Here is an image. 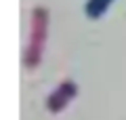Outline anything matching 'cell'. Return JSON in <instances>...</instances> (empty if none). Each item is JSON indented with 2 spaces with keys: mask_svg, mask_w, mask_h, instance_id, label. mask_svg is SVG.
I'll use <instances>...</instances> for the list:
<instances>
[{
  "mask_svg": "<svg viewBox=\"0 0 126 120\" xmlns=\"http://www.w3.org/2000/svg\"><path fill=\"white\" fill-rule=\"evenodd\" d=\"M46 38V13L44 11H34L32 15V32H30V44L25 51V63L30 67L40 63L42 46Z\"/></svg>",
  "mask_w": 126,
  "mask_h": 120,
  "instance_id": "1",
  "label": "cell"
},
{
  "mask_svg": "<svg viewBox=\"0 0 126 120\" xmlns=\"http://www.w3.org/2000/svg\"><path fill=\"white\" fill-rule=\"evenodd\" d=\"M74 97H76V84H74V82H63V84L48 97L46 105H48L50 112H61Z\"/></svg>",
  "mask_w": 126,
  "mask_h": 120,
  "instance_id": "2",
  "label": "cell"
},
{
  "mask_svg": "<svg viewBox=\"0 0 126 120\" xmlns=\"http://www.w3.org/2000/svg\"><path fill=\"white\" fill-rule=\"evenodd\" d=\"M111 0H90L88 4H86V13L90 17H99L101 13H105V9L109 6Z\"/></svg>",
  "mask_w": 126,
  "mask_h": 120,
  "instance_id": "3",
  "label": "cell"
}]
</instances>
